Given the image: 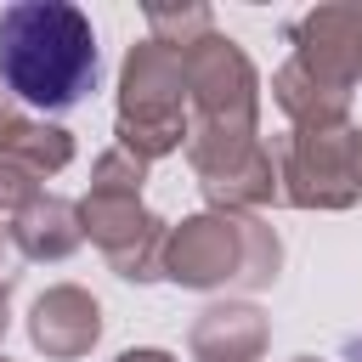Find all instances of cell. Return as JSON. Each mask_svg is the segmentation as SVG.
<instances>
[{
  "label": "cell",
  "instance_id": "cell-1",
  "mask_svg": "<svg viewBox=\"0 0 362 362\" xmlns=\"http://www.w3.org/2000/svg\"><path fill=\"white\" fill-rule=\"evenodd\" d=\"M96 28L68 0H17L0 11V85L34 113H68L96 90Z\"/></svg>",
  "mask_w": 362,
  "mask_h": 362
},
{
  "label": "cell",
  "instance_id": "cell-2",
  "mask_svg": "<svg viewBox=\"0 0 362 362\" xmlns=\"http://www.w3.org/2000/svg\"><path fill=\"white\" fill-rule=\"evenodd\" d=\"M345 362H362V334H356V339L345 345Z\"/></svg>",
  "mask_w": 362,
  "mask_h": 362
}]
</instances>
